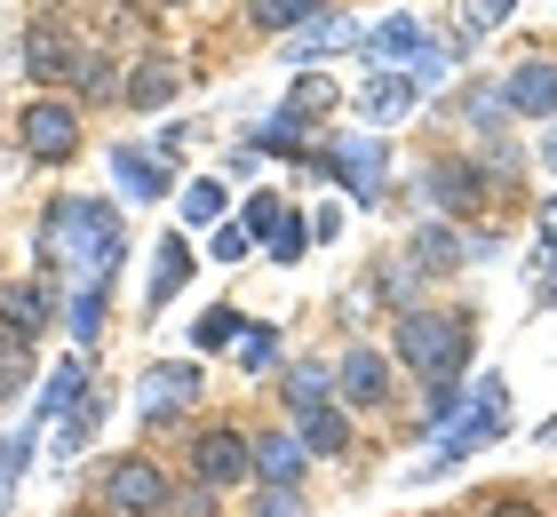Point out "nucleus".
Segmentation results:
<instances>
[{
  "instance_id": "obj_1",
  "label": "nucleus",
  "mask_w": 557,
  "mask_h": 517,
  "mask_svg": "<svg viewBox=\"0 0 557 517\" xmlns=\"http://www.w3.org/2000/svg\"><path fill=\"white\" fill-rule=\"evenodd\" d=\"M128 255V231L104 199H57L40 223V263H72L81 287H112V263Z\"/></svg>"
},
{
  "instance_id": "obj_2",
  "label": "nucleus",
  "mask_w": 557,
  "mask_h": 517,
  "mask_svg": "<svg viewBox=\"0 0 557 517\" xmlns=\"http://www.w3.org/2000/svg\"><path fill=\"white\" fill-rule=\"evenodd\" d=\"M470 319L462 310H407L398 319V358L422 374V382H462V367H470Z\"/></svg>"
},
{
  "instance_id": "obj_3",
  "label": "nucleus",
  "mask_w": 557,
  "mask_h": 517,
  "mask_svg": "<svg viewBox=\"0 0 557 517\" xmlns=\"http://www.w3.org/2000/svg\"><path fill=\"white\" fill-rule=\"evenodd\" d=\"M502 422H510V382H502V374L470 382V406H462V414H454V422L438 430V454L422 461V478H446L454 461H470L478 446H494V438H502Z\"/></svg>"
},
{
  "instance_id": "obj_4",
  "label": "nucleus",
  "mask_w": 557,
  "mask_h": 517,
  "mask_svg": "<svg viewBox=\"0 0 557 517\" xmlns=\"http://www.w3.org/2000/svg\"><path fill=\"white\" fill-rule=\"evenodd\" d=\"M104 509L112 517H160L168 509V470L151 454H120L104 470Z\"/></svg>"
},
{
  "instance_id": "obj_5",
  "label": "nucleus",
  "mask_w": 557,
  "mask_h": 517,
  "mask_svg": "<svg viewBox=\"0 0 557 517\" xmlns=\"http://www.w3.org/2000/svg\"><path fill=\"white\" fill-rule=\"evenodd\" d=\"M16 136H24V151H33L40 168H57V160H72V151H81V112H72L64 96H40L33 112L16 120Z\"/></svg>"
},
{
  "instance_id": "obj_6",
  "label": "nucleus",
  "mask_w": 557,
  "mask_h": 517,
  "mask_svg": "<svg viewBox=\"0 0 557 517\" xmlns=\"http://www.w3.org/2000/svg\"><path fill=\"white\" fill-rule=\"evenodd\" d=\"M191 478H199V485H239V478H256V446H247L232 422L199 430V438H191Z\"/></svg>"
},
{
  "instance_id": "obj_7",
  "label": "nucleus",
  "mask_w": 557,
  "mask_h": 517,
  "mask_svg": "<svg viewBox=\"0 0 557 517\" xmlns=\"http://www.w3.org/2000/svg\"><path fill=\"white\" fill-rule=\"evenodd\" d=\"M335 184H350V199H383V168H391V144L383 136H343L335 151L319 160Z\"/></svg>"
},
{
  "instance_id": "obj_8",
  "label": "nucleus",
  "mask_w": 557,
  "mask_h": 517,
  "mask_svg": "<svg viewBox=\"0 0 557 517\" xmlns=\"http://www.w3.org/2000/svg\"><path fill=\"white\" fill-rule=\"evenodd\" d=\"M48 319H57V287H48V279H9V287H0V327H9V343H33Z\"/></svg>"
},
{
  "instance_id": "obj_9",
  "label": "nucleus",
  "mask_w": 557,
  "mask_h": 517,
  "mask_svg": "<svg viewBox=\"0 0 557 517\" xmlns=\"http://www.w3.org/2000/svg\"><path fill=\"white\" fill-rule=\"evenodd\" d=\"M422 192L438 199V216H478L486 207V168H470V160H438L422 175Z\"/></svg>"
},
{
  "instance_id": "obj_10",
  "label": "nucleus",
  "mask_w": 557,
  "mask_h": 517,
  "mask_svg": "<svg viewBox=\"0 0 557 517\" xmlns=\"http://www.w3.org/2000/svg\"><path fill=\"white\" fill-rule=\"evenodd\" d=\"M335 103H343L335 72H295V88H287V103H278V120H287L295 136H302V127H319L326 112H335Z\"/></svg>"
},
{
  "instance_id": "obj_11",
  "label": "nucleus",
  "mask_w": 557,
  "mask_h": 517,
  "mask_svg": "<svg viewBox=\"0 0 557 517\" xmlns=\"http://www.w3.org/2000/svg\"><path fill=\"white\" fill-rule=\"evenodd\" d=\"M502 112H525V120H557V72L549 64H518L502 81Z\"/></svg>"
},
{
  "instance_id": "obj_12",
  "label": "nucleus",
  "mask_w": 557,
  "mask_h": 517,
  "mask_svg": "<svg viewBox=\"0 0 557 517\" xmlns=\"http://www.w3.org/2000/svg\"><path fill=\"white\" fill-rule=\"evenodd\" d=\"M24 72H33V81H64L72 72V33L57 16H40L33 33H24Z\"/></svg>"
},
{
  "instance_id": "obj_13",
  "label": "nucleus",
  "mask_w": 557,
  "mask_h": 517,
  "mask_svg": "<svg viewBox=\"0 0 557 517\" xmlns=\"http://www.w3.org/2000/svg\"><path fill=\"white\" fill-rule=\"evenodd\" d=\"M199 391V367H151L144 382H136V414H151V422H160V414H175Z\"/></svg>"
},
{
  "instance_id": "obj_14",
  "label": "nucleus",
  "mask_w": 557,
  "mask_h": 517,
  "mask_svg": "<svg viewBox=\"0 0 557 517\" xmlns=\"http://www.w3.org/2000/svg\"><path fill=\"white\" fill-rule=\"evenodd\" d=\"M335 382H343V398H350V406H383V398H391V367H383V350H350L343 367H335Z\"/></svg>"
},
{
  "instance_id": "obj_15",
  "label": "nucleus",
  "mask_w": 557,
  "mask_h": 517,
  "mask_svg": "<svg viewBox=\"0 0 557 517\" xmlns=\"http://www.w3.org/2000/svg\"><path fill=\"white\" fill-rule=\"evenodd\" d=\"M191 287V247L184 239H160V247H151V310H168V295H184Z\"/></svg>"
},
{
  "instance_id": "obj_16",
  "label": "nucleus",
  "mask_w": 557,
  "mask_h": 517,
  "mask_svg": "<svg viewBox=\"0 0 557 517\" xmlns=\"http://www.w3.org/2000/svg\"><path fill=\"white\" fill-rule=\"evenodd\" d=\"M350 40H359V24H350V16H319V24H302V33H295V72H311L319 57H335V48H350Z\"/></svg>"
},
{
  "instance_id": "obj_17",
  "label": "nucleus",
  "mask_w": 557,
  "mask_h": 517,
  "mask_svg": "<svg viewBox=\"0 0 557 517\" xmlns=\"http://www.w3.org/2000/svg\"><path fill=\"white\" fill-rule=\"evenodd\" d=\"M295 446H302V454H343V446H350V422H343L335 406H302V414H295Z\"/></svg>"
},
{
  "instance_id": "obj_18",
  "label": "nucleus",
  "mask_w": 557,
  "mask_h": 517,
  "mask_svg": "<svg viewBox=\"0 0 557 517\" xmlns=\"http://www.w3.org/2000/svg\"><path fill=\"white\" fill-rule=\"evenodd\" d=\"M175 88H184V72H175V64H160V57H151V64H136V81H120V96H128L136 112H160V103H168Z\"/></svg>"
},
{
  "instance_id": "obj_19",
  "label": "nucleus",
  "mask_w": 557,
  "mask_h": 517,
  "mask_svg": "<svg viewBox=\"0 0 557 517\" xmlns=\"http://www.w3.org/2000/svg\"><path fill=\"white\" fill-rule=\"evenodd\" d=\"M326 0H247V24L256 33H302V24H319Z\"/></svg>"
},
{
  "instance_id": "obj_20",
  "label": "nucleus",
  "mask_w": 557,
  "mask_h": 517,
  "mask_svg": "<svg viewBox=\"0 0 557 517\" xmlns=\"http://www.w3.org/2000/svg\"><path fill=\"white\" fill-rule=\"evenodd\" d=\"M81 398H88V367H81V358H64V367L48 374V391H40V422H64Z\"/></svg>"
},
{
  "instance_id": "obj_21",
  "label": "nucleus",
  "mask_w": 557,
  "mask_h": 517,
  "mask_svg": "<svg viewBox=\"0 0 557 517\" xmlns=\"http://www.w3.org/2000/svg\"><path fill=\"white\" fill-rule=\"evenodd\" d=\"M295 470H302L295 430H271V438H256V478H271V485H295Z\"/></svg>"
},
{
  "instance_id": "obj_22",
  "label": "nucleus",
  "mask_w": 557,
  "mask_h": 517,
  "mask_svg": "<svg viewBox=\"0 0 557 517\" xmlns=\"http://www.w3.org/2000/svg\"><path fill=\"white\" fill-rule=\"evenodd\" d=\"M414 263H422V271H462V263H470V255H462V231L422 223V231H414Z\"/></svg>"
},
{
  "instance_id": "obj_23",
  "label": "nucleus",
  "mask_w": 557,
  "mask_h": 517,
  "mask_svg": "<svg viewBox=\"0 0 557 517\" xmlns=\"http://www.w3.org/2000/svg\"><path fill=\"white\" fill-rule=\"evenodd\" d=\"M112 175H120V192H128V199H160L168 192V168L144 160V151H112Z\"/></svg>"
},
{
  "instance_id": "obj_24",
  "label": "nucleus",
  "mask_w": 557,
  "mask_h": 517,
  "mask_svg": "<svg viewBox=\"0 0 557 517\" xmlns=\"http://www.w3.org/2000/svg\"><path fill=\"white\" fill-rule=\"evenodd\" d=\"M414 103V88H407V72H383V81H367V96H359V112L383 127V120H398Z\"/></svg>"
},
{
  "instance_id": "obj_25",
  "label": "nucleus",
  "mask_w": 557,
  "mask_h": 517,
  "mask_svg": "<svg viewBox=\"0 0 557 517\" xmlns=\"http://www.w3.org/2000/svg\"><path fill=\"white\" fill-rule=\"evenodd\" d=\"M462 33H454V40H438V48H414V72H407V88L422 96V88H446V72H454V57H462Z\"/></svg>"
},
{
  "instance_id": "obj_26",
  "label": "nucleus",
  "mask_w": 557,
  "mask_h": 517,
  "mask_svg": "<svg viewBox=\"0 0 557 517\" xmlns=\"http://www.w3.org/2000/svg\"><path fill=\"white\" fill-rule=\"evenodd\" d=\"M64 319H72V343H96V334H104V319H112V287H81Z\"/></svg>"
},
{
  "instance_id": "obj_27",
  "label": "nucleus",
  "mask_w": 557,
  "mask_h": 517,
  "mask_svg": "<svg viewBox=\"0 0 557 517\" xmlns=\"http://www.w3.org/2000/svg\"><path fill=\"white\" fill-rule=\"evenodd\" d=\"M239 334H247V319H239V310H232V303H215V310H199V327H191V343H199V350H232V343H239Z\"/></svg>"
},
{
  "instance_id": "obj_28",
  "label": "nucleus",
  "mask_w": 557,
  "mask_h": 517,
  "mask_svg": "<svg viewBox=\"0 0 557 517\" xmlns=\"http://www.w3.org/2000/svg\"><path fill=\"white\" fill-rule=\"evenodd\" d=\"M81 96H120V64L112 57H72V72H64Z\"/></svg>"
},
{
  "instance_id": "obj_29",
  "label": "nucleus",
  "mask_w": 557,
  "mask_h": 517,
  "mask_svg": "<svg viewBox=\"0 0 557 517\" xmlns=\"http://www.w3.org/2000/svg\"><path fill=\"white\" fill-rule=\"evenodd\" d=\"M175 207H184V223H223V184H215V175H191Z\"/></svg>"
},
{
  "instance_id": "obj_30",
  "label": "nucleus",
  "mask_w": 557,
  "mask_h": 517,
  "mask_svg": "<svg viewBox=\"0 0 557 517\" xmlns=\"http://www.w3.org/2000/svg\"><path fill=\"white\" fill-rule=\"evenodd\" d=\"M326 382H335L326 367H295V374H287V391H278V398H287V414H302V406H326Z\"/></svg>"
},
{
  "instance_id": "obj_31",
  "label": "nucleus",
  "mask_w": 557,
  "mask_h": 517,
  "mask_svg": "<svg viewBox=\"0 0 557 517\" xmlns=\"http://www.w3.org/2000/svg\"><path fill=\"white\" fill-rule=\"evenodd\" d=\"M462 120L478 127V136H502V120H510V112H502V88H470L462 96Z\"/></svg>"
},
{
  "instance_id": "obj_32",
  "label": "nucleus",
  "mask_w": 557,
  "mask_h": 517,
  "mask_svg": "<svg viewBox=\"0 0 557 517\" xmlns=\"http://www.w3.org/2000/svg\"><path fill=\"white\" fill-rule=\"evenodd\" d=\"M367 48H374V57H414V48H422V24H414V16H391Z\"/></svg>"
},
{
  "instance_id": "obj_33",
  "label": "nucleus",
  "mask_w": 557,
  "mask_h": 517,
  "mask_svg": "<svg viewBox=\"0 0 557 517\" xmlns=\"http://www.w3.org/2000/svg\"><path fill=\"white\" fill-rule=\"evenodd\" d=\"M462 406H470V382H430V406L422 414H430V430H446Z\"/></svg>"
},
{
  "instance_id": "obj_34",
  "label": "nucleus",
  "mask_w": 557,
  "mask_h": 517,
  "mask_svg": "<svg viewBox=\"0 0 557 517\" xmlns=\"http://www.w3.org/2000/svg\"><path fill=\"white\" fill-rule=\"evenodd\" d=\"M510 9H518V0H462V40L494 33V24H510Z\"/></svg>"
},
{
  "instance_id": "obj_35",
  "label": "nucleus",
  "mask_w": 557,
  "mask_h": 517,
  "mask_svg": "<svg viewBox=\"0 0 557 517\" xmlns=\"http://www.w3.org/2000/svg\"><path fill=\"white\" fill-rule=\"evenodd\" d=\"M302 247H311V223H302V216H278L271 255H278V263H302Z\"/></svg>"
},
{
  "instance_id": "obj_36",
  "label": "nucleus",
  "mask_w": 557,
  "mask_h": 517,
  "mask_svg": "<svg viewBox=\"0 0 557 517\" xmlns=\"http://www.w3.org/2000/svg\"><path fill=\"white\" fill-rule=\"evenodd\" d=\"M24 382H33V367H24V343H0V406L24 398Z\"/></svg>"
},
{
  "instance_id": "obj_37",
  "label": "nucleus",
  "mask_w": 557,
  "mask_h": 517,
  "mask_svg": "<svg viewBox=\"0 0 557 517\" xmlns=\"http://www.w3.org/2000/svg\"><path fill=\"white\" fill-rule=\"evenodd\" d=\"M278 216H287V207H278L271 192H256V199H247V223H239V231H247V239H271V231H278Z\"/></svg>"
},
{
  "instance_id": "obj_38",
  "label": "nucleus",
  "mask_w": 557,
  "mask_h": 517,
  "mask_svg": "<svg viewBox=\"0 0 557 517\" xmlns=\"http://www.w3.org/2000/svg\"><path fill=\"white\" fill-rule=\"evenodd\" d=\"M33 438H40V430H9V438H0V478H24V461H33Z\"/></svg>"
},
{
  "instance_id": "obj_39",
  "label": "nucleus",
  "mask_w": 557,
  "mask_h": 517,
  "mask_svg": "<svg viewBox=\"0 0 557 517\" xmlns=\"http://www.w3.org/2000/svg\"><path fill=\"white\" fill-rule=\"evenodd\" d=\"M295 144H302V136H295L287 120H263V127H256V144H247V151H271V160H287Z\"/></svg>"
},
{
  "instance_id": "obj_40",
  "label": "nucleus",
  "mask_w": 557,
  "mask_h": 517,
  "mask_svg": "<svg viewBox=\"0 0 557 517\" xmlns=\"http://www.w3.org/2000/svg\"><path fill=\"white\" fill-rule=\"evenodd\" d=\"M247 255H256V239L239 223H215V263H247Z\"/></svg>"
},
{
  "instance_id": "obj_41",
  "label": "nucleus",
  "mask_w": 557,
  "mask_h": 517,
  "mask_svg": "<svg viewBox=\"0 0 557 517\" xmlns=\"http://www.w3.org/2000/svg\"><path fill=\"white\" fill-rule=\"evenodd\" d=\"M271 350H278L271 327H247V334H239V367H271Z\"/></svg>"
},
{
  "instance_id": "obj_42",
  "label": "nucleus",
  "mask_w": 557,
  "mask_h": 517,
  "mask_svg": "<svg viewBox=\"0 0 557 517\" xmlns=\"http://www.w3.org/2000/svg\"><path fill=\"white\" fill-rule=\"evenodd\" d=\"M256 517H302V494H287V485H271V494H263V509Z\"/></svg>"
},
{
  "instance_id": "obj_43",
  "label": "nucleus",
  "mask_w": 557,
  "mask_h": 517,
  "mask_svg": "<svg viewBox=\"0 0 557 517\" xmlns=\"http://www.w3.org/2000/svg\"><path fill=\"white\" fill-rule=\"evenodd\" d=\"M486 168H494V175H518V151L502 144V136H486Z\"/></svg>"
},
{
  "instance_id": "obj_44",
  "label": "nucleus",
  "mask_w": 557,
  "mask_h": 517,
  "mask_svg": "<svg viewBox=\"0 0 557 517\" xmlns=\"http://www.w3.org/2000/svg\"><path fill=\"white\" fill-rule=\"evenodd\" d=\"M486 517H542V509H534V502H518V494H502V502H494Z\"/></svg>"
},
{
  "instance_id": "obj_45",
  "label": "nucleus",
  "mask_w": 557,
  "mask_h": 517,
  "mask_svg": "<svg viewBox=\"0 0 557 517\" xmlns=\"http://www.w3.org/2000/svg\"><path fill=\"white\" fill-rule=\"evenodd\" d=\"M549 255H557V207L542 216V263H549Z\"/></svg>"
},
{
  "instance_id": "obj_46",
  "label": "nucleus",
  "mask_w": 557,
  "mask_h": 517,
  "mask_svg": "<svg viewBox=\"0 0 557 517\" xmlns=\"http://www.w3.org/2000/svg\"><path fill=\"white\" fill-rule=\"evenodd\" d=\"M542 160H549V175H557V120H549V136H542Z\"/></svg>"
},
{
  "instance_id": "obj_47",
  "label": "nucleus",
  "mask_w": 557,
  "mask_h": 517,
  "mask_svg": "<svg viewBox=\"0 0 557 517\" xmlns=\"http://www.w3.org/2000/svg\"><path fill=\"white\" fill-rule=\"evenodd\" d=\"M549 263H557V255H549ZM542 303L557 310V271H542Z\"/></svg>"
},
{
  "instance_id": "obj_48",
  "label": "nucleus",
  "mask_w": 557,
  "mask_h": 517,
  "mask_svg": "<svg viewBox=\"0 0 557 517\" xmlns=\"http://www.w3.org/2000/svg\"><path fill=\"white\" fill-rule=\"evenodd\" d=\"M72 517H96V509H72Z\"/></svg>"
}]
</instances>
